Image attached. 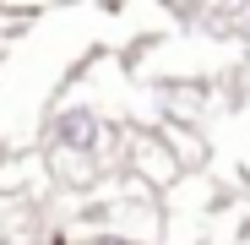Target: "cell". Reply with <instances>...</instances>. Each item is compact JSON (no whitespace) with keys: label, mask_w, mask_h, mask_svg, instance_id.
I'll use <instances>...</instances> for the list:
<instances>
[{"label":"cell","mask_w":250,"mask_h":245,"mask_svg":"<svg viewBox=\"0 0 250 245\" xmlns=\"http://www.w3.org/2000/svg\"><path fill=\"white\" fill-rule=\"evenodd\" d=\"M104 142H109V126L93 104H65L55 114V163H60V175L71 163V180H93L98 158H104Z\"/></svg>","instance_id":"6da1fadb"},{"label":"cell","mask_w":250,"mask_h":245,"mask_svg":"<svg viewBox=\"0 0 250 245\" xmlns=\"http://www.w3.org/2000/svg\"><path fill=\"white\" fill-rule=\"evenodd\" d=\"M136 175L142 180H152V185H169L174 175H180V158L174 153H163V142H136Z\"/></svg>","instance_id":"7a4b0ae2"},{"label":"cell","mask_w":250,"mask_h":245,"mask_svg":"<svg viewBox=\"0 0 250 245\" xmlns=\"http://www.w3.org/2000/svg\"><path fill=\"white\" fill-rule=\"evenodd\" d=\"M82 245H142V240H131V234L109 229V234H93V240H82Z\"/></svg>","instance_id":"3957f363"},{"label":"cell","mask_w":250,"mask_h":245,"mask_svg":"<svg viewBox=\"0 0 250 245\" xmlns=\"http://www.w3.org/2000/svg\"><path fill=\"white\" fill-rule=\"evenodd\" d=\"M0 245H22V240H17V234H11V229H0Z\"/></svg>","instance_id":"277c9868"},{"label":"cell","mask_w":250,"mask_h":245,"mask_svg":"<svg viewBox=\"0 0 250 245\" xmlns=\"http://www.w3.org/2000/svg\"><path fill=\"white\" fill-rule=\"evenodd\" d=\"M0 66H6V49H0Z\"/></svg>","instance_id":"5b68a950"}]
</instances>
